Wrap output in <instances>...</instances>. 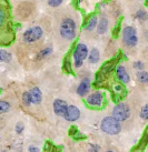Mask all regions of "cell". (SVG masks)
<instances>
[{
	"label": "cell",
	"mask_w": 148,
	"mask_h": 152,
	"mask_svg": "<svg viewBox=\"0 0 148 152\" xmlns=\"http://www.w3.org/2000/svg\"><path fill=\"white\" fill-rule=\"evenodd\" d=\"M2 152H6V151H2Z\"/></svg>",
	"instance_id": "obj_33"
},
{
	"label": "cell",
	"mask_w": 148,
	"mask_h": 152,
	"mask_svg": "<svg viewBox=\"0 0 148 152\" xmlns=\"http://www.w3.org/2000/svg\"><path fill=\"white\" fill-rule=\"evenodd\" d=\"M63 4V0H48V4L51 7H58Z\"/></svg>",
	"instance_id": "obj_27"
},
{
	"label": "cell",
	"mask_w": 148,
	"mask_h": 152,
	"mask_svg": "<svg viewBox=\"0 0 148 152\" xmlns=\"http://www.w3.org/2000/svg\"><path fill=\"white\" fill-rule=\"evenodd\" d=\"M67 107H68V103L65 100H61V99H56L55 101H54V104H52L54 112L57 115H59V117H63Z\"/></svg>",
	"instance_id": "obj_9"
},
{
	"label": "cell",
	"mask_w": 148,
	"mask_h": 152,
	"mask_svg": "<svg viewBox=\"0 0 148 152\" xmlns=\"http://www.w3.org/2000/svg\"><path fill=\"white\" fill-rule=\"evenodd\" d=\"M100 128L104 133L109 135H116L121 131V122L115 119L113 115L105 117L100 122Z\"/></svg>",
	"instance_id": "obj_2"
},
{
	"label": "cell",
	"mask_w": 148,
	"mask_h": 152,
	"mask_svg": "<svg viewBox=\"0 0 148 152\" xmlns=\"http://www.w3.org/2000/svg\"><path fill=\"white\" fill-rule=\"evenodd\" d=\"M107 152H114V151H111V150H109V151H107Z\"/></svg>",
	"instance_id": "obj_32"
},
{
	"label": "cell",
	"mask_w": 148,
	"mask_h": 152,
	"mask_svg": "<svg viewBox=\"0 0 148 152\" xmlns=\"http://www.w3.org/2000/svg\"><path fill=\"white\" fill-rule=\"evenodd\" d=\"M88 151H89V152H99V151H100V147H99L98 144L90 143V144H89Z\"/></svg>",
	"instance_id": "obj_25"
},
{
	"label": "cell",
	"mask_w": 148,
	"mask_h": 152,
	"mask_svg": "<svg viewBox=\"0 0 148 152\" xmlns=\"http://www.w3.org/2000/svg\"><path fill=\"white\" fill-rule=\"evenodd\" d=\"M6 18H7V12L2 7H0V28L2 27V25L6 21Z\"/></svg>",
	"instance_id": "obj_22"
},
{
	"label": "cell",
	"mask_w": 148,
	"mask_h": 152,
	"mask_svg": "<svg viewBox=\"0 0 148 152\" xmlns=\"http://www.w3.org/2000/svg\"><path fill=\"white\" fill-rule=\"evenodd\" d=\"M113 117L118 121H126L130 117V108L126 103H118L113 109Z\"/></svg>",
	"instance_id": "obj_6"
},
{
	"label": "cell",
	"mask_w": 148,
	"mask_h": 152,
	"mask_svg": "<svg viewBox=\"0 0 148 152\" xmlns=\"http://www.w3.org/2000/svg\"><path fill=\"white\" fill-rule=\"evenodd\" d=\"M28 151H29V152H39V151H40V149H39L38 147H36V145L30 144L29 147H28Z\"/></svg>",
	"instance_id": "obj_28"
},
{
	"label": "cell",
	"mask_w": 148,
	"mask_h": 152,
	"mask_svg": "<svg viewBox=\"0 0 148 152\" xmlns=\"http://www.w3.org/2000/svg\"><path fill=\"white\" fill-rule=\"evenodd\" d=\"M116 76H117V79H118L121 83H128L130 81V76L129 73L127 72L126 68L124 66H118L116 68Z\"/></svg>",
	"instance_id": "obj_10"
},
{
	"label": "cell",
	"mask_w": 148,
	"mask_h": 152,
	"mask_svg": "<svg viewBox=\"0 0 148 152\" xmlns=\"http://www.w3.org/2000/svg\"><path fill=\"white\" fill-rule=\"evenodd\" d=\"M24 130H25V124H24L22 122H18L17 124H16V128H15L16 133H18V134H21V133L24 132Z\"/></svg>",
	"instance_id": "obj_24"
},
{
	"label": "cell",
	"mask_w": 148,
	"mask_h": 152,
	"mask_svg": "<svg viewBox=\"0 0 148 152\" xmlns=\"http://www.w3.org/2000/svg\"><path fill=\"white\" fill-rule=\"evenodd\" d=\"M63 118L68 122H75L80 118V110L76 106H68L63 114Z\"/></svg>",
	"instance_id": "obj_7"
},
{
	"label": "cell",
	"mask_w": 148,
	"mask_h": 152,
	"mask_svg": "<svg viewBox=\"0 0 148 152\" xmlns=\"http://www.w3.org/2000/svg\"><path fill=\"white\" fill-rule=\"evenodd\" d=\"M140 118L143 120H148V104H145L140 111Z\"/></svg>",
	"instance_id": "obj_23"
},
{
	"label": "cell",
	"mask_w": 148,
	"mask_h": 152,
	"mask_svg": "<svg viewBox=\"0 0 148 152\" xmlns=\"http://www.w3.org/2000/svg\"><path fill=\"white\" fill-rule=\"evenodd\" d=\"M97 27V34H104L107 32V30H108V20H107V18L102 17L99 22H98V25L96 26Z\"/></svg>",
	"instance_id": "obj_13"
},
{
	"label": "cell",
	"mask_w": 148,
	"mask_h": 152,
	"mask_svg": "<svg viewBox=\"0 0 148 152\" xmlns=\"http://www.w3.org/2000/svg\"><path fill=\"white\" fill-rule=\"evenodd\" d=\"M43 36V30L39 26L30 27L29 29H27L22 34V41L25 43H34L38 41L42 38Z\"/></svg>",
	"instance_id": "obj_4"
},
{
	"label": "cell",
	"mask_w": 148,
	"mask_h": 152,
	"mask_svg": "<svg viewBox=\"0 0 148 152\" xmlns=\"http://www.w3.org/2000/svg\"><path fill=\"white\" fill-rule=\"evenodd\" d=\"M123 42L128 48H134L138 42V37H137V31L134 27L126 26L123 29Z\"/></svg>",
	"instance_id": "obj_5"
},
{
	"label": "cell",
	"mask_w": 148,
	"mask_h": 152,
	"mask_svg": "<svg viewBox=\"0 0 148 152\" xmlns=\"http://www.w3.org/2000/svg\"><path fill=\"white\" fill-rule=\"evenodd\" d=\"M86 102L90 107H102L104 102V93L100 91H95L86 98Z\"/></svg>",
	"instance_id": "obj_8"
},
{
	"label": "cell",
	"mask_w": 148,
	"mask_h": 152,
	"mask_svg": "<svg viewBox=\"0 0 148 152\" xmlns=\"http://www.w3.org/2000/svg\"><path fill=\"white\" fill-rule=\"evenodd\" d=\"M22 103H24V106H26V107H29L30 104H31L28 91H27V92H24V94H22Z\"/></svg>",
	"instance_id": "obj_21"
},
{
	"label": "cell",
	"mask_w": 148,
	"mask_h": 152,
	"mask_svg": "<svg viewBox=\"0 0 148 152\" xmlns=\"http://www.w3.org/2000/svg\"><path fill=\"white\" fill-rule=\"evenodd\" d=\"M28 93H29L31 103H34V104H39V103H41L42 93H41V90H40L38 87H35V88L30 89L29 91H28Z\"/></svg>",
	"instance_id": "obj_11"
},
{
	"label": "cell",
	"mask_w": 148,
	"mask_h": 152,
	"mask_svg": "<svg viewBox=\"0 0 148 152\" xmlns=\"http://www.w3.org/2000/svg\"><path fill=\"white\" fill-rule=\"evenodd\" d=\"M13 59V56L10 52L4 50V49H0V62H4V64H9Z\"/></svg>",
	"instance_id": "obj_15"
},
{
	"label": "cell",
	"mask_w": 148,
	"mask_h": 152,
	"mask_svg": "<svg viewBox=\"0 0 148 152\" xmlns=\"http://www.w3.org/2000/svg\"><path fill=\"white\" fill-rule=\"evenodd\" d=\"M10 110V103L4 100H0V113H7Z\"/></svg>",
	"instance_id": "obj_19"
},
{
	"label": "cell",
	"mask_w": 148,
	"mask_h": 152,
	"mask_svg": "<svg viewBox=\"0 0 148 152\" xmlns=\"http://www.w3.org/2000/svg\"><path fill=\"white\" fill-rule=\"evenodd\" d=\"M76 28L77 25L75 20L70 17H66L61 20L59 28V32L61 38H63L65 40H69L71 41L76 38Z\"/></svg>",
	"instance_id": "obj_1"
},
{
	"label": "cell",
	"mask_w": 148,
	"mask_h": 152,
	"mask_svg": "<svg viewBox=\"0 0 148 152\" xmlns=\"http://www.w3.org/2000/svg\"><path fill=\"white\" fill-rule=\"evenodd\" d=\"M87 58H88V61L91 64H97L98 61L100 60V53H99V50H98L97 48H94L90 52H88V57H87Z\"/></svg>",
	"instance_id": "obj_14"
},
{
	"label": "cell",
	"mask_w": 148,
	"mask_h": 152,
	"mask_svg": "<svg viewBox=\"0 0 148 152\" xmlns=\"http://www.w3.org/2000/svg\"><path fill=\"white\" fill-rule=\"evenodd\" d=\"M134 68H135L136 70L140 71V70H144L145 64H143L141 61H135V62H134Z\"/></svg>",
	"instance_id": "obj_26"
},
{
	"label": "cell",
	"mask_w": 148,
	"mask_h": 152,
	"mask_svg": "<svg viewBox=\"0 0 148 152\" xmlns=\"http://www.w3.org/2000/svg\"><path fill=\"white\" fill-rule=\"evenodd\" d=\"M81 1H82V0H78V2H81Z\"/></svg>",
	"instance_id": "obj_31"
},
{
	"label": "cell",
	"mask_w": 148,
	"mask_h": 152,
	"mask_svg": "<svg viewBox=\"0 0 148 152\" xmlns=\"http://www.w3.org/2000/svg\"><path fill=\"white\" fill-rule=\"evenodd\" d=\"M97 21H98L97 16H93V17L89 19L88 23L85 27V29L87 30V31H93V30L96 28V26H97Z\"/></svg>",
	"instance_id": "obj_17"
},
{
	"label": "cell",
	"mask_w": 148,
	"mask_h": 152,
	"mask_svg": "<svg viewBox=\"0 0 148 152\" xmlns=\"http://www.w3.org/2000/svg\"><path fill=\"white\" fill-rule=\"evenodd\" d=\"M123 90L124 88L121 87V86H115V92H117V93H121L123 92Z\"/></svg>",
	"instance_id": "obj_30"
},
{
	"label": "cell",
	"mask_w": 148,
	"mask_h": 152,
	"mask_svg": "<svg viewBox=\"0 0 148 152\" xmlns=\"http://www.w3.org/2000/svg\"><path fill=\"white\" fill-rule=\"evenodd\" d=\"M137 79H138L141 83H147V82H148V73H147V71L140 70V71L137 72Z\"/></svg>",
	"instance_id": "obj_18"
},
{
	"label": "cell",
	"mask_w": 148,
	"mask_h": 152,
	"mask_svg": "<svg viewBox=\"0 0 148 152\" xmlns=\"http://www.w3.org/2000/svg\"><path fill=\"white\" fill-rule=\"evenodd\" d=\"M88 47L85 43H78L74 50L72 58H74V66L75 68H81L84 64V61L88 57Z\"/></svg>",
	"instance_id": "obj_3"
},
{
	"label": "cell",
	"mask_w": 148,
	"mask_h": 152,
	"mask_svg": "<svg viewBox=\"0 0 148 152\" xmlns=\"http://www.w3.org/2000/svg\"><path fill=\"white\" fill-rule=\"evenodd\" d=\"M51 53H52V48H51V47H47V48H45V49H42L38 55H37V59L38 60L45 59V58H47V57H49Z\"/></svg>",
	"instance_id": "obj_16"
},
{
	"label": "cell",
	"mask_w": 148,
	"mask_h": 152,
	"mask_svg": "<svg viewBox=\"0 0 148 152\" xmlns=\"http://www.w3.org/2000/svg\"><path fill=\"white\" fill-rule=\"evenodd\" d=\"M65 69H66L68 72L71 71V68H70V61H69V60H66V62H65Z\"/></svg>",
	"instance_id": "obj_29"
},
{
	"label": "cell",
	"mask_w": 148,
	"mask_h": 152,
	"mask_svg": "<svg viewBox=\"0 0 148 152\" xmlns=\"http://www.w3.org/2000/svg\"><path fill=\"white\" fill-rule=\"evenodd\" d=\"M89 89H90V79L87 78V79H84V80L81 81L79 86L77 87V93L80 97H85L88 93Z\"/></svg>",
	"instance_id": "obj_12"
},
{
	"label": "cell",
	"mask_w": 148,
	"mask_h": 152,
	"mask_svg": "<svg viewBox=\"0 0 148 152\" xmlns=\"http://www.w3.org/2000/svg\"><path fill=\"white\" fill-rule=\"evenodd\" d=\"M135 18L139 21H145L147 19V12L143 10V9H139L137 12L135 13Z\"/></svg>",
	"instance_id": "obj_20"
}]
</instances>
